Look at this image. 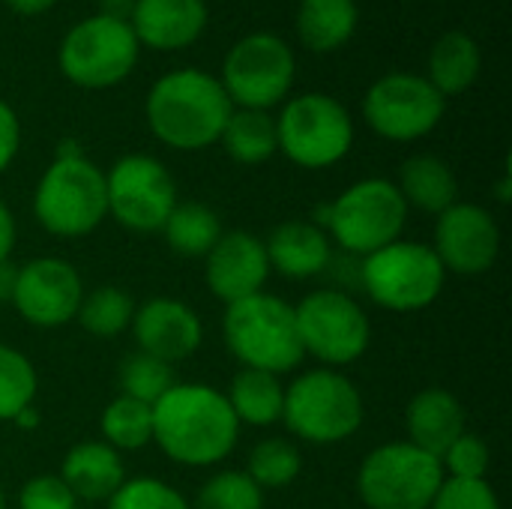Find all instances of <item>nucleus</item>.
<instances>
[{"label": "nucleus", "mask_w": 512, "mask_h": 509, "mask_svg": "<svg viewBox=\"0 0 512 509\" xmlns=\"http://www.w3.org/2000/svg\"><path fill=\"white\" fill-rule=\"evenodd\" d=\"M240 423L225 393L207 384H174L153 405V441L186 468L222 462L237 444Z\"/></svg>", "instance_id": "1"}, {"label": "nucleus", "mask_w": 512, "mask_h": 509, "mask_svg": "<svg viewBox=\"0 0 512 509\" xmlns=\"http://www.w3.org/2000/svg\"><path fill=\"white\" fill-rule=\"evenodd\" d=\"M234 105L219 78L201 69H174L162 75L147 96V123L153 135L174 150H204L222 138Z\"/></svg>", "instance_id": "2"}, {"label": "nucleus", "mask_w": 512, "mask_h": 509, "mask_svg": "<svg viewBox=\"0 0 512 509\" xmlns=\"http://www.w3.org/2000/svg\"><path fill=\"white\" fill-rule=\"evenodd\" d=\"M408 204L396 183L384 177L360 180L345 189L333 204L315 210V222L321 231H330L348 255H372L399 240L405 228Z\"/></svg>", "instance_id": "3"}, {"label": "nucleus", "mask_w": 512, "mask_h": 509, "mask_svg": "<svg viewBox=\"0 0 512 509\" xmlns=\"http://www.w3.org/2000/svg\"><path fill=\"white\" fill-rule=\"evenodd\" d=\"M225 342L243 369H261L270 375L291 372L306 357L294 306L264 291L228 306Z\"/></svg>", "instance_id": "4"}, {"label": "nucleus", "mask_w": 512, "mask_h": 509, "mask_svg": "<svg viewBox=\"0 0 512 509\" xmlns=\"http://www.w3.org/2000/svg\"><path fill=\"white\" fill-rule=\"evenodd\" d=\"M33 213L54 237H84L108 216L105 174L84 156L54 159L42 174Z\"/></svg>", "instance_id": "5"}, {"label": "nucleus", "mask_w": 512, "mask_h": 509, "mask_svg": "<svg viewBox=\"0 0 512 509\" xmlns=\"http://www.w3.org/2000/svg\"><path fill=\"white\" fill-rule=\"evenodd\" d=\"M285 426L309 444H339L363 423L360 390L333 369H312L285 390Z\"/></svg>", "instance_id": "6"}, {"label": "nucleus", "mask_w": 512, "mask_h": 509, "mask_svg": "<svg viewBox=\"0 0 512 509\" xmlns=\"http://www.w3.org/2000/svg\"><path fill=\"white\" fill-rule=\"evenodd\" d=\"M447 270L432 246L396 240L360 264V285L366 294L393 312H417L438 300Z\"/></svg>", "instance_id": "7"}, {"label": "nucleus", "mask_w": 512, "mask_h": 509, "mask_svg": "<svg viewBox=\"0 0 512 509\" xmlns=\"http://www.w3.org/2000/svg\"><path fill=\"white\" fill-rule=\"evenodd\" d=\"M441 483V459L408 441L372 450L357 474V492L369 509H429Z\"/></svg>", "instance_id": "8"}, {"label": "nucleus", "mask_w": 512, "mask_h": 509, "mask_svg": "<svg viewBox=\"0 0 512 509\" xmlns=\"http://www.w3.org/2000/svg\"><path fill=\"white\" fill-rule=\"evenodd\" d=\"M138 39L129 21L108 18L102 12L78 21L60 42L63 75L87 90H105L120 84L138 63Z\"/></svg>", "instance_id": "9"}, {"label": "nucleus", "mask_w": 512, "mask_h": 509, "mask_svg": "<svg viewBox=\"0 0 512 509\" xmlns=\"http://www.w3.org/2000/svg\"><path fill=\"white\" fill-rule=\"evenodd\" d=\"M279 150L300 168H330L354 144V123L345 105L324 93L291 99L276 120Z\"/></svg>", "instance_id": "10"}, {"label": "nucleus", "mask_w": 512, "mask_h": 509, "mask_svg": "<svg viewBox=\"0 0 512 509\" xmlns=\"http://www.w3.org/2000/svg\"><path fill=\"white\" fill-rule=\"evenodd\" d=\"M297 75L294 51L276 33H249L225 57L222 87L240 108L267 111L279 105Z\"/></svg>", "instance_id": "11"}, {"label": "nucleus", "mask_w": 512, "mask_h": 509, "mask_svg": "<svg viewBox=\"0 0 512 509\" xmlns=\"http://www.w3.org/2000/svg\"><path fill=\"white\" fill-rule=\"evenodd\" d=\"M297 333L303 354L327 366H345L366 354L372 327L360 303L345 291H315L297 309Z\"/></svg>", "instance_id": "12"}, {"label": "nucleus", "mask_w": 512, "mask_h": 509, "mask_svg": "<svg viewBox=\"0 0 512 509\" xmlns=\"http://www.w3.org/2000/svg\"><path fill=\"white\" fill-rule=\"evenodd\" d=\"M108 213L129 231H162L165 219L177 207V186L168 168L144 153H132L114 162L105 177Z\"/></svg>", "instance_id": "13"}, {"label": "nucleus", "mask_w": 512, "mask_h": 509, "mask_svg": "<svg viewBox=\"0 0 512 509\" xmlns=\"http://www.w3.org/2000/svg\"><path fill=\"white\" fill-rule=\"evenodd\" d=\"M363 114L381 138L417 141L441 123L444 96L423 75L393 72L369 87Z\"/></svg>", "instance_id": "14"}, {"label": "nucleus", "mask_w": 512, "mask_h": 509, "mask_svg": "<svg viewBox=\"0 0 512 509\" xmlns=\"http://www.w3.org/2000/svg\"><path fill=\"white\" fill-rule=\"evenodd\" d=\"M84 300L78 270L63 258H33L18 267L12 303L33 327H60L78 315Z\"/></svg>", "instance_id": "15"}, {"label": "nucleus", "mask_w": 512, "mask_h": 509, "mask_svg": "<svg viewBox=\"0 0 512 509\" xmlns=\"http://www.w3.org/2000/svg\"><path fill=\"white\" fill-rule=\"evenodd\" d=\"M432 249L444 270L480 276L495 264L501 252V231L492 213L480 204H453L438 216Z\"/></svg>", "instance_id": "16"}, {"label": "nucleus", "mask_w": 512, "mask_h": 509, "mask_svg": "<svg viewBox=\"0 0 512 509\" xmlns=\"http://www.w3.org/2000/svg\"><path fill=\"white\" fill-rule=\"evenodd\" d=\"M270 276L264 240L249 231H228L207 252V285L213 297L234 306L252 294H261Z\"/></svg>", "instance_id": "17"}, {"label": "nucleus", "mask_w": 512, "mask_h": 509, "mask_svg": "<svg viewBox=\"0 0 512 509\" xmlns=\"http://www.w3.org/2000/svg\"><path fill=\"white\" fill-rule=\"evenodd\" d=\"M132 330L138 348L162 363H180L192 357L201 345V321L195 309L171 297H156L144 303L132 318Z\"/></svg>", "instance_id": "18"}, {"label": "nucleus", "mask_w": 512, "mask_h": 509, "mask_svg": "<svg viewBox=\"0 0 512 509\" xmlns=\"http://www.w3.org/2000/svg\"><path fill=\"white\" fill-rule=\"evenodd\" d=\"M129 27L138 45L177 51L192 45L207 27L204 0H135Z\"/></svg>", "instance_id": "19"}, {"label": "nucleus", "mask_w": 512, "mask_h": 509, "mask_svg": "<svg viewBox=\"0 0 512 509\" xmlns=\"http://www.w3.org/2000/svg\"><path fill=\"white\" fill-rule=\"evenodd\" d=\"M264 249H267L270 270H276L288 279L321 276L333 261L327 231H321L312 222H297V219L276 225L270 231Z\"/></svg>", "instance_id": "20"}, {"label": "nucleus", "mask_w": 512, "mask_h": 509, "mask_svg": "<svg viewBox=\"0 0 512 509\" xmlns=\"http://www.w3.org/2000/svg\"><path fill=\"white\" fill-rule=\"evenodd\" d=\"M405 423L411 435L408 444L441 459L453 447V441L465 435V408L453 393L429 387L411 399Z\"/></svg>", "instance_id": "21"}, {"label": "nucleus", "mask_w": 512, "mask_h": 509, "mask_svg": "<svg viewBox=\"0 0 512 509\" xmlns=\"http://www.w3.org/2000/svg\"><path fill=\"white\" fill-rule=\"evenodd\" d=\"M60 480L78 501H111L126 483V471L114 447L105 441H87L66 453Z\"/></svg>", "instance_id": "22"}, {"label": "nucleus", "mask_w": 512, "mask_h": 509, "mask_svg": "<svg viewBox=\"0 0 512 509\" xmlns=\"http://www.w3.org/2000/svg\"><path fill=\"white\" fill-rule=\"evenodd\" d=\"M480 75V48L465 30L444 33L429 54V84L447 99L465 93Z\"/></svg>", "instance_id": "23"}, {"label": "nucleus", "mask_w": 512, "mask_h": 509, "mask_svg": "<svg viewBox=\"0 0 512 509\" xmlns=\"http://www.w3.org/2000/svg\"><path fill=\"white\" fill-rule=\"evenodd\" d=\"M399 192L405 204H414L426 213H444L456 204L459 183L447 162L438 156H414L402 165Z\"/></svg>", "instance_id": "24"}, {"label": "nucleus", "mask_w": 512, "mask_h": 509, "mask_svg": "<svg viewBox=\"0 0 512 509\" xmlns=\"http://www.w3.org/2000/svg\"><path fill=\"white\" fill-rule=\"evenodd\" d=\"M357 30L354 0H303L297 15V33L312 51H336Z\"/></svg>", "instance_id": "25"}, {"label": "nucleus", "mask_w": 512, "mask_h": 509, "mask_svg": "<svg viewBox=\"0 0 512 509\" xmlns=\"http://www.w3.org/2000/svg\"><path fill=\"white\" fill-rule=\"evenodd\" d=\"M237 423L249 426H273L282 420V405H285V390L276 381V375L261 372V369H243L231 381V393L225 396Z\"/></svg>", "instance_id": "26"}, {"label": "nucleus", "mask_w": 512, "mask_h": 509, "mask_svg": "<svg viewBox=\"0 0 512 509\" xmlns=\"http://www.w3.org/2000/svg\"><path fill=\"white\" fill-rule=\"evenodd\" d=\"M219 141L225 144L231 159L243 165H261L279 150L276 120L267 111H255V108L231 111Z\"/></svg>", "instance_id": "27"}, {"label": "nucleus", "mask_w": 512, "mask_h": 509, "mask_svg": "<svg viewBox=\"0 0 512 509\" xmlns=\"http://www.w3.org/2000/svg\"><path fill=\"white\" fill-rule=\"evenodd\" d=\"M162 231H165L168 246L177 255H186V258H201L204 255L207 258V252L222 237V222H219V216L207 204L186 201V204H177L171 210V216L165 219Z\"/></svg>", "instance_id": "28"}, {"label": "nucleus", "mask_w": 512, "mask_h": 509, "mask_svg": "<svg viewBox=\"0 0 512 509\" xmlns=\"http://www.w3.org/2000/svg\"><path fill=\"white\" fill-rule=\"evenodd\" d=\"M81 327L90 333V336H99V339H114L120 336L132 318H135V303L129 300L126 291L114 288V285H105V288H96L90 291L81 306H78V315Z\"/></svg>", "instance_id": "29"}, {"label": "nucleus", "mask_w": 512, "mask_h": 509, "mask_svg": "<svg viewBox=\"0 0 512 509\" xmlns=\"http://www.w3.org/2000/svg\"><path fill=\"white\" fill-rule=\"evenodd\" d=\"M102 435L114 450H141L153 441V408L129 396L114 399L102 414Z\"/></svg>", "instance_id": "30"}, {"label": "nucleus", "mask_w": 512, "mask_h": 509, "mask_svg": "<svg viewBox=\"0 0 512 509\" xmlns=\"http://www.w3.org/2000/svg\"><path fill=\"white\" fill-rule=\"evenodd\" d=\"M177 384L174 378V369L171 363H162L144 351L138 354H129L123 363H120V390L123 396L135 399V402H144V405H156L171 387Z\"/></svg>", "instance_id": "31"}, {"label": "nucleus", "mask_w": 512, "mask_h": 509, "mask_svg": "<svg viewBox=\"0 0 512 509\" xmlns=\"http://www.w3.org/2000/svg\"><path fill=\"white\" fill-rule=\"evenodd\" d=\"M300 468H303V456L291 441L267 438L252 450L246 474L255 480L258 489H285L288 483L297 480Z\"/></svg>", "instance_id": "32"}, {"label": "nucleus", "mask_w": 512, "mask_h": 509, "mask_svg": "<svg viewBox=\"0 0 512 509\" xmlns=\"http://www.w3.org/2000/svg\"><path fill=\"white\" fill-rule=\"evenodd\" d=\"M33 396H36L33 363L21 351L0 345V420H15L24 408H30Z\"/></svg>", "instance_id": "33"}, {"label": "nucleus", "mask_w": 512, "mask_h": 509, "mask_svg": "<svg viewBox=\"0 0 512 509\" xmlns=\"http://www.w3.org/2000/svg\"><path fill=\"white\" fill-rule=\"evenodd\" d=\"M192 509H264V495L243 471H222L210 477Z\"/></svg>", "instance_id": "34"}, {"label": "nucleus", "mask_w": 512, "mask_h": 509, "mask_svg": "<svg viewBox=\"0 0 512 509\" xmlns=\"http://www.w3.org/2000/svg\"><path fill=\"white\" fill-rule=\"evenodd\" d=\"M108 509H192L177 489H171L162 480L138 477L126 480L108 501Z\"/></svg>", "instance_id": "35"}, {"label": "nucleus", "mask_w": 512, "mask_h": 509, "mask_svg": "<svg viewBox=\"0 0 512 509\" xmlns=\"http://www.w3.org/2000/svg\"><path fill=\"white\" fill-rule=\"evenodd\" d=\"M429 509H501L495 489L486 480H456L444 477Z\"/></svg>", "instance_id": "36"}, {"label": "nucleus", "mask_w": 512, "mask_h": 509, "mask_svg": "<svg viewBox=\"0 0 512 509\" xmlns=\"http://www.w3.org/2000/svg\"><path fill=\"white\" fill-rule=\"evenodd\" d=\"M441 468H447L450 477H456V480H486V471H489V447L477 435H468L465 432L441 456Z\"/></svg>", "instance_id": "37"}, {"label": "nucleus", "mask_w": 512, "mask_h": 509, "mask_svg": "<svg viewBox=\"0 0 512 509\" xmlns=\"http://www.w3.org/2000/svg\"><path fill=\"white\" fill-rule=\"evenodd\" d=\"M18 509H78V498L60 477H33L18 495Z\"/></svg>", "instance_id": "38"}, {"label": "nucleus", "mask_w": 512, "mask_h": 509, "mask_svg": "<svg viewBox=\"0 0 512 509\" xmlns=\"http://www.w3.org/2000/svg\"><path fill=\"white\" fill-rule=\"evenodd\" d=\"M18 141H21V126L15 111L0 99V171L9 168V162L18 153Z\"/></svg>", "instance_id": "39"}, {"label": "nucleus", "mask_w": 512, "mask_h": 509, "mask_svg": "<svg viewBox=\"0 0 512 509\" xmlns=\"http://www.w3.org/2000/svg\"><path fill=\"white\" fill-rule=\"evenodd\" d=\"M12 246H15V219H12L9 207L0 201V264L9 261Z\"/></svg>", "instance_id": "40"}, {"label": "nucleus", "mask_w": 512, "mask_h": 509, "mask_svg": "<svg viewBox=\"0 0 512 509\" xmlns=\"http://www.w3.org/2000/svg\"><path fill=\"white\" fill-rule=\"evenodd\" d=\"M57 0H6L9 9H15L18 15H42L54 6Z\"/></svg>", "instance_id": "41"}, {"label": "nucleus", "mask_w": 512, "mask_h": 509, "mask_svg": "<svg viewBox=\"0 0 512 509\" xmlns=\"http://www.w3.org/2000/svg\"><path fill=\"white\" fill-rule=\"evenodd\" d=\"M135 9V0H102V15L117 18V21H129Z\"/></svg>", "instance_id": "42"}, {"label": "nucleus", "mask_w": 512, "mask_h": 509, "mask_svg": "<svg viewBox=\"0 0 512 509\" xmlns=\"http://www.w3.org/2000/svg\"><path fill=\"white\" fill-rule=\"evenodd\" d=\"M15 279H18V267H12L9 261H3L0 264V300H12Z\"/></svg>", "instance_id": "43"}, {"label": "nucleus", "mask_w": 512, "mask_h": 509, "mask_svg": "<svg viewBox=\"0 0 512 509\" xmlns=\"http://www.w3.org/2000/svg\"><path fill=\"white\" fill-rule=\"evenodd\" d=\"M12 423H18L21 429H33V426L39 423V417L33 414V408H24V411H21V414H18V417H15Z\"/></svg>", "instance_id": "44"}, {"label": "nucleus", "mask_w": 512, "mask_h": 509, "mask_svg": "<svg viewBox=\"0 0 512 509\" xmlns=\"http://www.w3.org/2000/svg\"><path fill=\"white\" fill-rule=\"evenodd\" d=\"M0 509H6V498H3V486H0Z\"/></svg>", "instance_id": "45"}]
</instances>
